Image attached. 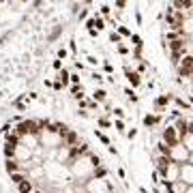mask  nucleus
<instances>
[{
  "label": "nucleus",
  "mask_w": 193,
  "mask_h": 193,
  "mask_svg": "<svg viewBox=\"0 0 193 193\" xmlns=\"http://www.w3.org/2000/svg\"><path fill=\"white\" fill-rule=\"evenodd\" d=\"M174 103H176V108H178V109H191V105H189L187 101H182V99H178V96L174 99Z\"/></svg>",
  "instance_id": "ddd939ff"
},
{
  "label": "nucleus",
  "mask_w": 193,
  "mask_h": 193,
  "mask_svg": "<svg viewBox=\"0 0 193 193\" xmlns=\"http://www.w3.org/2000/svg\"><path fill=\"white\" fill-rule=\"evenodd\" d=\"M178 75L180 77H191L193 75V54H187V56L180 58V62H178Z\"/></svg>",
  "instance_id": "20e7f679"
},
{
  "label": "nucleus",
  "mask_w": 193,
  "mask_h": 193,
  "mask_svg": "<svg viewBox=\"0 0 193 193\" xmlns=\"http://www.w3.org/2000/svg\"><path fill=\"white\" fill-rule=\"evenodd\" d=\"M120 39L122 36L118 35V32H112V35H109V41H112V43H120Z\"/></svg>",
  "instance_id": "4be33fe9"
},
{
  "label": "nucleus",
  "mask_w": 193,
  "mask_h": 193,
  "mask_svg": "<svg viewBox=\"0 0 193 193\" xmlns=\"http://www.w3.org/2000/svg\"><path fill=\"white\" fill-rule=\"evenodd\" d=\"M99 124H101V127H112V122L105 120V118H99Z\"/></svg>",
  "instance_id": "a878e982"
},
{
  "label": "nucleus",
  "mask_w": 193,
  "mask_h": 193,
  "mask_svg": "<svg viewBox=\"0 0 193 193\" xmlns=\"http://www.w3.org/2000/svg\"><path fill=\"white\" fill-rule=\"evenodd\" d=\"M15 169H17V163H15L13 159H9V161H7V172H9V174H15Z\"/></svg>",
  "instance_id": "f3484780"
},
{
  "label": "nucleus",
  "mask_w": 193,
  "mask_h": 193,
  "mask_svg": "<svg viewBox=\"0 0 193 193\" xmlns=\"http://www.w3.org/2000/svg\"><path fill=\"white\" fill-rule=\"evenodd\" d=\"M191 77H193V75H191Z\"/></svg>",
  "instance_id": "c9c22d12"
},
{
  "label": "nucleus",
  "mask_w": 193,
  "mask_h": 193,
  "mask_svg": "<svg viewBox=\"0 0 193 193\" xmlns=\"http://www.w3.org/2000/svg\"><path fill=\"white\" fill-rule=\"evenodd\" d=\"M95 101H105V96H108V92L103 90V88H99V90H95Z\"/></svg>",
  "instance_id": "4468645a"
},
{
  "label": "nucleus",
  "mask_w": 193,
  "mask_h": 193,
  "mask_svg": "<svg viewBox=\"0 0 193 193\" xmlns=\"http://www.w3.org/2000/svg\"><path fill=\"white\" fill-rule=\"evenodd\" d=\"M11 180L15 182V185H22L26 178H24V174H17V172H15V174H11Z\"/></svg>",
  "instance_id": "dca6fc26"
},
{
  "label": "nucleus",
  "mask_w": 193,
  "mask_h": 193,
  "mask_svg": "<svg viewBox=\"0 0 193 193\" xmlns=\"http://www.w3.org/2000/svg\"><path fill=\"white\" fill-rule=\"evenodd\" d=\"M69 77H71V75L64 71V69H62V71L58 73V80H60V84H67V82H69Z\"/></svg>",
  "instance_id": "a211bd4d"
},
{
  "label": "nucleus",
  "mask_w": 193,
  "mask_h": 193,
  "mask_svg": "<svg viewBox=\"0 0 193 193\" xmlns=\"http://www.w3.org/2000/svg\"><path fill=\"white\" fill-rule=\"evenodd\" d=\"M180 32H182L185 36H187V39H189V36H193V13H187V15H185Z\"/></svg>",
  "instance_id": "423d86ee"
},
{
  "label": "nucleus",
  "mask_w": 193,
  "mask_h": 193,
  "mask_svg": "<svg viewBox=\"0 0 193 193\" xmlns=\"http://www.w3.org/2000/svg\"><path fill=\"white\" fill-rule=\"evenodd\" d=\"M135 135H137V131H135V129H131V131L127 133V137H129V140H133V137H135Z\"/></svg>",
  "instance_id": "cd10ccee"
},
{
  "label": "nucleus",
  "mask_w": 193,
  "mask_h": 193,
  "mask_svg": "<svg viewBox=\"0 0 193 193\" xmlns=\"http://www.w3.org/2000/svg\"><path fill=\"white\" fill-rule=\"evenodd\" d=\"M105 176H108V169L103 168V165H99L95 169V178H105Z\"/></svg>",
  "instance_id": "2eb2a0df"
},
{
  "label": "nucleus",
  "mask_w": 193,
  "mask_h": 193,
  "mask_svg": "<svg viewBox=\"0 0 193 193\" xmlns=\"http://www.w3.org/2000/svg\"><path fill=\"white\" fill-rule=\"evenodd\" d=\"M124 75H127V80H129V84H131L133 88H137V86L142 84L140 73H137V71H129V67H124Z\"/></svg>",
  "instance_id": "0eeeda50"
},
{
  "label": "nucleus",
  "mask_w": 193,
  "mask_h": 193,
  "mask_svg": "<svg viewBox=\"0 0 193 193\" xmlns=\"http://www.w3.org/2000/svg\"><path fill=\"white\" fill-rule=\"evenodd\" d=\"M118 52H120V54H129V49L124 47V45H118Z\"/></svg>",
  "instance_id": "c85d7f7f"
},
{
  "label": "nucleus",
  "mask_w": 193,
  "mask_h": 193,
  "mask_svg": "<svg viewBox=\"0 0 193 193\" xmlns=\"http://www.w3.org/2000/svg\"><path fill=\"white\" fill-rule=\"evenodd\" d=\"M189 150L185 148L182 144H176V146H172L169 148V152H168V157L172 163H178V165H182V163H189Z\"/></svg>",
  "instance_id": "f03ea898"
},
{
  "label": "nucleus",
  "mask_w": 193,
  "mask_h": 193,
  "mask_svg": "<svg viewBox=\"0 0 193 193\" xmlns=\"http://www.w3.org/2000/svg\"><path fill=\"white\" fill-rule=\"evenodd\" d=\"M116 28H118V35L120 36H131V30L127 26H116Z\"/></svg>",
  "instance_id": "6ab92c4d"
},
{
  "label": "nucleus",
  "mask_w": 193,
  "mask_h": 193,
  "mask_svg": "<svg viewBox=\"0 0 193 193\" xmlns=\"http://www.w3.org/2000/svg\"><path fill=\"white\" fill-rule=\"evenodd\" d=\"M105 71H108V73H112V71H114V67H112L109 62H105Z\"/></svg>",
  "instance_id": "c756f323"
},
{
  "label": "nucleus",
  "mask_w": 193,
  "mask_h": 193,
  "mask_svg": "<svg viewBox=\"0 0 193 193\" xmlns=\"http://www.w3.org/2000/svg\"><path fill=\"white\" fill-rule=\"evenodd\" d=\"M124 92H127V96H129V99H131L133 103H135V101H137V99H140V96H137V92H135V90H131V88H127V90H124Z\"/></svg>",
  "instance_id": "aec40b11"
},
{
  "label": "nucleus",
  "mask_w": 193,
  "mask_h": 193,
  "mask_svg": "<svg viewBox=\"0 0 193 193\" xmlns=\"http://www.w3.org/2000/svg\"><path fill=\"white\" fill-rule=\"evenodd\" d=\"M180 144L189 150V152H193V131H187L185 135L180 137Z\"/></svg>",
  "instance_id": "6e6552de"
},
{
  "label": "nucleus",
  "mask_w": 193,
  "mask_h": 193,
  "mask_svg": "<svg viewBox=\"0 0 193 193\" xmlns=\"http://www.w3.org/2000/svg\"><path fill=\"white\" fill-rule=\"evenodd\" d=\"M169 99H172V96L161 95V96H157V101H155V103H157V108H163V105H168V103H169Z\"/></svg>",
  "instance_id": "9b49d317"
},
{
  "label": "nucleus",
  "mask_w": 193,
  "mask_h": 193,
  "mask_svg": "<svg viewBox=\"0 0 193 193\" xmlns=\"http://www.w3.org/2000/svg\"><path fill=\"white\" fill-rule=\"evenodd\" d=\"M109 193H114V191H109Z\"/></svg>",
  "instance_id": "72a5a7b5"
},
{
  "label": "nucleus",
  "mask_w": 193,
  "mask_h": 193,
  "mask_svg": "<svg viewBox=\"0 0 193 193\" xmlns=\"http://www.w3.org/2000/svg\"><path fill=\"white\" fill-rule=\"evenodd\" d=\"M178 182H182L185 187H193V165H191V163H182V165H180Z\"/></svg>",
  "instance_id": "39448f33"
},
{
  "label": "nucleus",
  "mask_w": 193,
  "mask_h": 193,
  "mask_svg": "<svg viewBox=\"0 0 193 193\" xmlns=\"http://www.w3.org/2000/svg\"><path fill=\"white\" fill-rule=\"evenodd\" d=\"M36 193H39V191H36Z\"/></svg>",
  "instance_id": "f704fd0d"
},
{
  "label": "nucleus",
  "mask_w": 193,
  "mask_h": 193,
  "mask_svg": "<svg viewBox=\"0 0 193 193\" xmlns=\"http://www.w3.org/2000/svg\"><path fill=\"white\" fill-rule=\"evenodd\" d=\"M189 43H191V45H193V36H189Z\"/></svg>",
  "instance_id": "473e14b6"
},
{
  "label": "nucleus",
  "mask_w": 193,
  "mask_h": 193,
  "mask_svg": "<svg viewBox=\"0 0 193 193\" xmlns=\"http://www.w3.org/2000/svg\"><path fill=\"white\" fill-rule=\"evenodd\" d=\"M101 13H103V15H109V13H112V7H109V4H103V7H101Z\"/></svg>",
  "instance_id": "393cba45"
},
{
  "label": "nucleus",
  "mask_w": 193,
  "mask_h": 193,
  "mask_svg": "<svg viewBox=\"0 0 193 193\" xmlns=\"http://www.w3.org/2000/svg\"><path fill=\"white\" fill-rule=\"evenodd\" d=\"M161 142H165L169 148H172V146H176V144H180V133L176 131V127H174V124H169V127L163 129V133H161Z\"/></svg>",
  "instance_id": "7ed1b4c3"
},
{
  "label": "nucleus",
  "mask_w": 193,
  "mask_h": 193,
  "mask_svg": "<svg viewBox=\"0 0 193 193\" xmlns=\"http://www.w3.org/2000/svg\"><path fill=\"white\" fill-rule=\"evenodd\" d=\"M114 114H116V116H118V118H122V116H124V112H122L120 108H116V109H114Z\"/></svg>",
  "instance_id": "bb28decb"
},
{
  "label": "nucleus",
  "mask_w": 193,
  "mask_h": 193,
  "mask_svg": "<svg viewBox=\"0 0 193 193\" xmlns=\"http://www.w3.org/2000/svg\"><path fill=\"white\" fill-rule=\"evenodd\" d=\"M131 41L135 47H142V39H140V35H131Z\"/></svg>",
  "instance_id": "412c9836"
},
{
  "label": "nucleus",
  "mask_w": 193,
  "mask_h": 193,
  "mask_svg": "<svg viewBox=\"0 0 193 193\" xmlns=\"http://www.w3.org/2000/svg\"><path fill=\"white\" fill-rule=\"evenodd\" d=\"M185 193H193V187H187V189H185Z\"/></svg>",
  "instance_id": "7c9ffc66"
},
{
  "label": "nucleus",
  "mask_w": 193,
  "mask_h": 193,
  "mask_svg": "<svg viewBox=\"0 0 193 193\" xmlns=\"http://www.w3.org/2000/svg\"><path fill=\"white\" fill-rule=\"evenodd\" d=\"M189 163H191V165H193V152H191V155H189Z\"/></svg>",
  "instance_id": "2f4dec72"
},
{
  "label": "nucleus",
  "mask_w": 193,
  "mask_h": 193,
  "mask_svg": "<svg viewBox=\"0 0 193 193\" xmlns=\"http://www.w3.org/2000/svg\"><path fill=\"white\" fill-rule=\"evenodd\" d=\"M95 135L99 137V140H101V142H103V144H108V146H109V140H108V137H105V135H103L101 131H95Z\"/></svg>",
  "instance_id": "5701e85b"
},
{
  "label": "nucleus",
  "mask_w": 193,
  "mask_h": 193,
  "mask_svg": "<svg viewBox=\"0 0 193 193\" xmlns=\"http://www.w3.org/2000/svg\"><path fill=\"white\" fill-rule=\"evenodd\" d=\"M86 191L88 193H109L114 191V187H112V182L108 178H90V180H86Z\"/></svg>",
  "instance_id": "f257e3e1"
},
{
  "label": "nucleus",
  "mask_w": 193,
  "mask_h": 193,
  "mask_svg": "<svg viewBox=\"0 0 193 193\" xmlns=\"http://www.w3.org/2000/svg\"><path fill=\"white\" fill-rule=\"evenodd\" d=\"M159 122V116H155V114H146L144 116V127H155Z\"/></svg>",
  "instance_id": "9d476101"
},
{
  "label": "nucleus",
  "mask_w": 193,
  "mask_h": 193,
  "mask_svg": "<svg viewBox=\"0 0 193 193\" xmlns=\"http://www.w3.org/2000/svg\"><path fill=\"white\" fill-rule=\"evenodd\" d=\"M17 187H19V191H22V193H30V191H32V182H30V180H24L22 185H17Z\"/></svg>",
  "instance_id": "f8f14e48"
},
{
  "label": "nucleus",
  "mask_w": 193,
  "mask_h": 193,
  "mask_svg": "<svg viewBox=\"0 0 193 193\" xmlns=\"http://www.w3.org/2000/svg\"><path fill=\"white\" fill-rule=\"evenodd\" d=\"M114 127H116V129H118V131H124V122H122V120H116V122H114Z\"/></svg>",
  "instance_id": "b1692460"
},
{
  "label": "nucleus",
  "mask_w": 193,
  "mask_h": 193,
  "mask_svg": "<svg viewBox=\"0 0 193 193\" xmlns=\"http://www.w3.org/2000/svg\"><path fill=\"white\" fill-rule=\"evenodd\" d=\"M75 144H77V133H75V131H69L67 135H64V146L73 148Z\"/></svg>",
  "instance_id": "1a4fd4ad"
}]
</instances>
